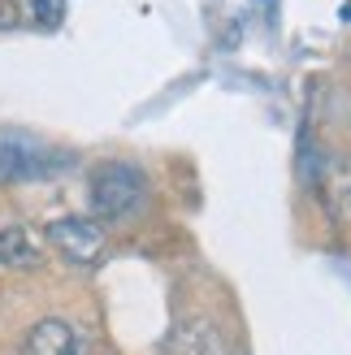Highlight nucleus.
Here are the masks:
<instances>
[{"instance_id": "obj_6", "label": "nucleus", "mask_w": 351, "mask_h": 355, "mask_svg": "<svg viewBox=\"0 0 351 355\" xmlns=\"http://www.w3.org/2000/svg\"><path fill=\"white\" fill-rule=\"evenodd\" d=\"M40 264V247H35L31 230L5 225L0 230V269H35Z\"/></svg>"}, {"instance_id": "obj_3", "label": "nucleus", "mask_w": 351, "mask_h": 355, "mask_svg": "<svg viewBox=\"0 0 351 355\" xmlns=\"http://www.w3.org/2000/svg\"><path fill=\"white\" fill-rule=\"evenodd\" d=\"M48 243L57 247L65 260L92 264L104 252V225L92 221V217H57V221H48Z\"/></svg>"}, {"instance_id": "obj_8", "label": "nucleus", "mask_w": 351, "mask_h": 355, "mask_svg": "<svg viewBox=\"0 0 351 355\" xmlns=\"http://www.w3.org/2000/svg\"><path fill=\"white\" fill-rule=\"evenodd\" d=\"M9 26H17V5L13 0H0V31H9Z\"/></svg>"}, {"instance_id": "obj_4", "label": "nucleus", "mask_w": 351, "mask_h": 355, "mask_svg": "<svg viewBox=\"0 0 351 355\" xmlns=\"http://www.w3.org/2000/svg\"><path fill=\"white\" fill-rule=\"evenodd\" d=\"M83 334L69 325V321H57V316H48V321L31 325L26 343H22V355H83Z\"/></svg>"}, {"instance_id": "obj_1", "label": "nucleus", "mask_w": 351, "mask_h": 355, "mask_svg": "<svg viewBox=\"0 0 351 355\" xmlns=\"http://www.w3.org/2000/svg\"><path fill=\"white\" fill-rule=\"evenodd\" d=\"M87 200H92V212L100 221H126L148 200V178L126 161H104L92 173Z\"/></svg>"}, {"instance_id": "obj_7", "label": "nucleus", "mask_w": 351, "mask_h": 355, "mask_svg": "<svg viewBox=\"0 0 351 355\" xmlns=\"http://www.w3.org/2000/svg\"><path fill=\"white\" fill-rule=\"evenodd\" d=\"M61 13H65V0H35V17L40 22H61Z\"/></svg>"}, {"instance_id": "obj_5", "label": "nucleus", "mask_w": 351, "mask_h": 355, "mask_svg": "<svg viewBox=\"0 0 351 355\" xmlns=\"http://www.w3.org/2000/svg\"><path fill=\"white\" fill-rule=\"evenodd\" d=\"M321 195H325L329 217L343 221V225H351V156H343V161H334V165L325 169Z\"/></svg>"}, {"instance_id": "obj_2", "label": "nucleus", "mask_w": 351, "mask_h": 355, "mask_svg": "<svg viewBox=\"0 0 351 355\" xmlns=\"http://www.w3.org/2000/svg\"><path fill=\"white\" fill-rule=\"evenodd\" d=\"M65 161L57 152H48L44 144L22 135H0V182H31V178L57 173Z\"/></svg>"}]
</instances>
